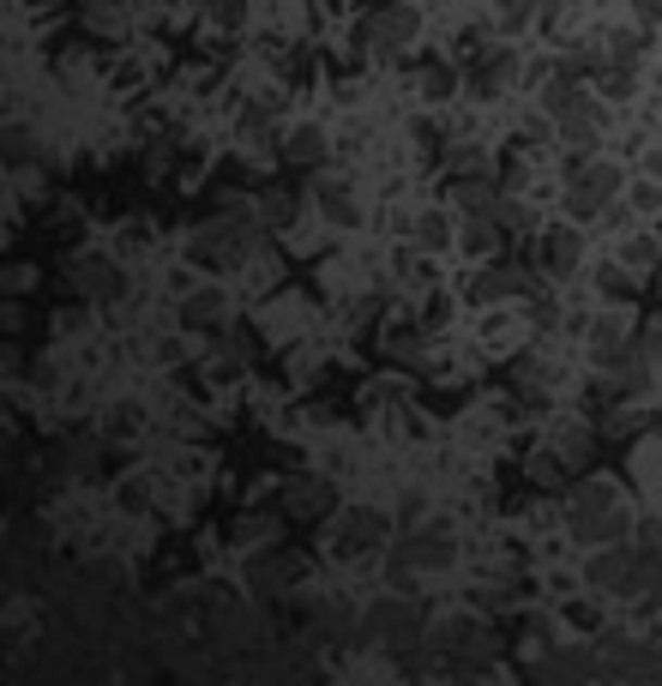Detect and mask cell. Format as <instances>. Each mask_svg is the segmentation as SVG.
I'll list each match as a JSON object with an SVG mask.
<instances>
[{"mask_svg":"<svg viewBox=\"0 0 662 686\" xmlns=\"http://www.w3.org/2000/svg\"><path fill=\"white\" fill-rule=\"evenodd\" d=\"M247 578H253V584H260V590H265V584H272V578H296V560H289V554L253 560V572H247Z\"/></svg>","mask_w":662,"mask_h":686,"instance_id":"obj_18","label":"cell"},{"mask_svg":"<svg viewBox=\"0 0 662 686\" xmlns=\"http://www.w3.org/2000/svg\"><path fill=\"white\" fill-rule=\"evenodd\" d=\"M289 506H296V512H325V482H296Z\"/></svg>","mask_w":662,"mask_h":686,"instance_id":"obj_22","label":"cell"},{"mask_svg":"<svg viewBox=\"0 0 662 686\" xmlns=\"http://www.w3.org/2000/svg\"><path fill=\"white\" fill-rule=\"evenodd\" d=\"M446 235H452V223H446V217H422V223H416V241H422V247H440Z\"/></svg>","mask_w":662,"mask_h":686,"instance_id":"obj_24","label":"cell"},{"mask_svg":"<svg viewBox=\"0 0 662 686\" xmlns=\"http://www.w3.org/2000/svg\"><path fill=\"white\" fill-rule=\"evenodd\" d=\"M645 356H650V367H657V374H662V325H657V332L645 337Z\"/></svg>","mask_w":662,"mask_h":686,"instance_id":"obj_31","label":"cell"},{"mask_svg":"<svg viewBox=\"0 0 662 686\" xmlns=\"http://www.w3.org/2000/svg\"><path fill=\"white\" fill-rule=\"evenodd\" d=\"M507 78H512V54L507 49H482V54H470V66H464V91L494 97Z\"/></svg>","mask_w":662,"mask_h":686,"instance_id":"obj_11","label":"cell"},{"mask_svg":"<svg viewBox=\"0 0 662 686\" xmlns=\"http://www.w3.org/2000/svg\"><path fill=\"white\" fill-rule=\"evenodd\" d=\"M362 638L403 657V650L422 638V609L416 602H403V596H379V602H367V614H362Z\"/></svg>","mask_w":662,"mask_h":686,"instance_id":"obj_4","label":"cell"},{"mask_svg":"<svg viewBox=\"0 0 662 686\" xmlns=\"http://www.w3.org/2000/svg\"><path fill=\"white\" fill-rule=\"evenodd\" d=\"M578 229H542V241H536V265H542L548 277H572L578 272Z\"/></svg>","mask_w":662,"mask_h":686,"instance_id":"obj_10","label":"cell"},{"mask_svg":"<svg viewBox=\"0 0 662 686\" xmlns=\"http://www.w3.org/2000/svg\"><path fill=\"white\" fill-rule=\"evenodd\" d=\"M645 175H657V182H662V151H650V163H645Z\"/></svg>","mask_w":662,"mask_h":686,"instance_id":"obj_33","label":"cell"},{"mask_svg":"<svg viewBox=\"0 0 662 686\" xmlns=\"http://www.w3.org/2000/svg\"><path fill=\"white\" fill-rule=\"evenodd\" d=\"M25 151H30V145H25V133H18V127H7V163H25Z\"/></svg>","mask_w":662,"mask_h":686,"instance_id":"obj_28","label":"cell"},{"mask_svg":"<svg viewBox=\"0 0 662 686\" xmlns=\"http://www.w3.org/2000/svg\"><path fill=\"white\" fill-rule=\"evenodd\" d=\"M572 536L590 548H609L626 536V506H621L614 482H585V488L572 494Z\"/></svg>","mask_w":662,"mask_h":686,"instance_id":"obj_2","label":"cell"},{"mask_svg":"<svg viewBox=\"0 0 662 686\" xmlns=\"http://www.w3.org/2000/svg\"><path fill=\"white\" fill-rule=\"evenodd\" d=\"M512 289H524V277H519V272H488V277H476V296H482V301L512 296Z\"/></svg>","mask_w":662,"mask_h":686,"instance_id":"obj_19","label":"cell"},{"mask_svg":"<svg viewBox=\"0 0 662 686\" xmlns=\"http://www.w3.org/2000/svg\"><path fill=\"white\" fill-rule=\"evenodd\" d=\"M428 645H440L446 657H458L470 669V662H482L494 650V638H488V626H476V621H440V633H434Z\"/></svg>","mask_w":662,"mask_h":686,"instance_id":"obj_9","label":"cell"},{"mask_svg":"<svg viewBox=\"0 0 662 686\" xmlns=\"http://www.w3.org/2000/svg\"><path fill=\"white\" fill-rule=\"evenodd\" d=\"M633 199H638V211H657V205H662V187H657V175H650V182H645V187H638V194H633Z\"/></svg>","mask_w":662,"mask_h":686,"instance_id":"obj_29","label":"cell"},{"mask_svg":"<svg viewBox=\"0 0 662 686\" xmlns=\"http://www.w3.org/2000/svg\"><path fill=\"white\" fill-rule=\"evenodd\" d=\"M524 645L542 650V645H548V621H530V626H524Z\"/></svg>","mask_w":662,"mask_h":686,"instance_id":"obj_32","label":"cell"},{"mask_svg":"<svg viewBox=\"0 0 662 686\" xmlns=\"http://www.w3.org/2000/svg\"><path fill=\"white\" fill-rule=\"evenodd\" d=\"M621 260L633 265V272H650V265H657V241H650V235H633V241L621 247Z\"/></svg>","mask_w":662,"mask_h":686,"instance_id":"obj_20","label":"cell"},{"mask_svg":"<svg viewBox=\"0 0 662 686\" xmlns=\"http://www.w3.org/2000/svg\"><path fill=\"white\" fill-rule=\"evenodd\" d=\"M626 7H633V18H638L645 30H657V25H662V0H626Z\"/></svg>","mask_w":662,"mask_h":686,"instance_id":"obj_26","label":"cell"},{"mask_svg":"<svg viewBox=\"0 0 662 686\" xmlns=\"http://www.w3.org/2000/svg\"><path fill=\"white\" fill-rule=\"evenodd\" d=\"M260 241V235L247 229L241 217H229V223H211V229H199L193 235V247H199V260H211V265H241L247 260V247Z\"/></svg>","mask_w":662,"mask_h":686,"instance_id":"obj_7","label":"cell"},{"mask_svg":"<svg viewBox=\"0 0 662 686\" xmlns=\"http://www.w3.org/2000/svg\"><path fill=\"white\" fill-rule=\"evenodd\" d=\"M211 7H217L223 25H241V0H211Z\"/></svg>","mask_w":662,"mask_h":686,"instance_id":"obj_30","label":"cell"},{"mask_svg":"<svg viewBox=\"0 0 662 686\" xmlns=\"http://www.w3.org/2000/svg\"><path fill=\"white\" fill-rule=\"evenodd\" d=\"M284 157H289L296 169H313V163L325 157V133H320V127H296V133L284 139Z\"/></svg>","mask_w":662,"mask_h":686,"instance_id":"obj_16","label":"cell"},{"mask_svg":"<svg viewBox=\"0 0 662 686\" xmlns=\"http://www.w3.org/2000/svg\"><path fill=\"white\" fill-rule=\"evenodd\" d=\"M386 542V519L379 512H367V506H350V512H338V554L344 560H362V554H374V548Z\"/></svg>","mask_w":662,"mask_h":686,"instance_id":"obj_8","label":"cell"},{"mask_svg":"<svg viewBox=\"0 0 662 686\" xmlns=\"http://www.w3.org/2000/svg\"><path fill=\"white\" fill-rule=\"evenodd\" d=\"M602 669H609V674H657L662 662H657V657H645L638 645H621V638H614V645L602 650Z\"/></svg>","mask_w":662,"mask_h":686,"instance_id":"obj_15","label":"cell"},{"mask_svg":"<svg viewBox=\"0 0 662 686\" xmlns=\"http://www.w3.org/2000/svg\"><path fill=\"white\" fill-rule=\"evenodd\" d=\"M422 85H428V97H446V91H452V66H428Z\"/></svg>","mask_w":662,"mask_h":686,"instance_id":"obj_27","label":"cell"},{"mask_svg":"<svg viewBox=\"0 0 662 686\" xmlns=\"http://www.w3.org/2000/svg\"><path fill=\"white\" fill-rule=\"evenodd\" d=\"M422 30V13L410 7V0H386V7H374L362 25V37L374 42V49H403V42Z\"/></svg>","mask_w":662,"mask_h":686,"instance_id":"obj_6","label":"cell"},{"mask_svg":"<svg viewBox=\"0 0 662 686\" xmlns=\"http://www.w3.org/2000/svg\"><path fill=\"white\" fill-rule=\"evenodd\" d=\"M78 284L91 289V296H121V277L109 272V265H85V272H78Z\"/></svg>","mask_w":662,"mask_h":686,"instance_id":"obj_21","label":"cell"},{"mask_svg":"<svg viewBox=\"0 0 662 686\" xmlns=\"http://www.w3.org/2000/svg\"><path fill=\"white\" fill-rule=\"evenodd\" d=\"M560 458H566V464H590V434H566Z\"/></svg>","mask_w":662,"mask_h":686,"instance_id":"obj_25","label":"cell"},{"mask_svg":"<svg viewBox=\"0 0 662 686\" xmlns=\"http://www.w3.org/2000/svg\"><path fill=\"white\" fill-rule=\"evenodd\" d=\"M458 542H452V524H422V531H410L398 548H391V572H434V566H452Z\"/></svg>","mask_w":662,"mask_h":686,"instance_id":"obj_5","label":"cell"},{"mask_svg":"<svg viewBox=\"0 0 662 686\" xmlns=\"http://www.w3.org/2000/svg\"><path fill=\"white\" fill-rule=\"evenodd\" d=\"M320 211L338 223V229H355V223H362V211H355V194H350V187H320Z\"/></svg>","mask_w":662,"mask_h":686,"instance_id":"obj_17","label":"cell"},{"mask_svg":"<svg viewBox=\"0 0 662 686\" xmlns=\"http://www.w3.org/2000/svg\"><path fill=\"white\" fill-rule=\"evenodd\" d=\"M614 194H621V169L609 163V157H590L578 151L566 163V211L578 223L602 217V205H614Z\"/></svg>","mask_w":662,"mask_h":686,"instance_id":"obj_3","label":"cell"},{"mask_svg":"<svg viewBox=\"0 0 662 686\" xmlns=\"http://www.w3.org/2000/svg\"><path fill=\"white\" fill-rule=\"evenodd\" d=\"M182 320L193 325V332H217V325L229 320V308H223V296H217V289H199V296H187Z\"/></svg>","mask_w":662,"mask_h":686,"instance_id":"obj_14","label":"cell"},{"mask_svg":"<svg viewBox=\"0 0 662 686\" xmlns=\"http://www.w3.org/2000/svg\"><path fill=\"white\" fill-rule=\"evenodd\" d=\"M452 205H464L470 217H494V205H500V199H494V182H488V175L464 169V175L452 182Z\"/></svg>","mask_w":662,"mask_h":686,"instance_id":"obj_12","label":"cell"},{"mask_svg":"<svg viewBox=\"0 0 662 686\" xmlns=\"http://www.w3.org/2000/svg\"><path fill=\"white\" fill-rule=\"evenodd\" d=\"M590 669H597L590 650H548V657L536 662V681H585Z\"/></svg>","mask_w":662,"mask_h":686,"instance_id":"obj_13","label":"cell"},{"mask_svg":"<svg viewBox=\"0 0 662 686\" xmlns=\"http://www.w3.org/2000/svg\"><path fill=\"white\" fill-rule=\"evenodd\" d=\"M530 7H536V0H500V25L524 30V25H530Z\"/></svg>","mask_w":662,"mask_h":686,"instance_id":"obj_23","label":"cell"},{"mask_svg":"<svg viewBox=\"0 0 662 686\" xmlns=\"http://www.w3.org/2000/svg\"><path fill=\"white\" fill-rule=\"evenodd\" d=\"M542 109H548V121L560 127V139H566V145H578V151L597 145V133H602V97L585 91L572 73L554 78V85L542 91Z\"/></svg>","mask_w":662,"mask_h":686,"instance_id":"obj_1","label":"cell"}]
</instances>
